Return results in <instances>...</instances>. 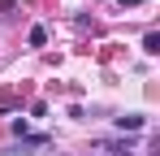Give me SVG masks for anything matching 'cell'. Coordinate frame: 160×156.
<instances>
[{
  "instance_id": "1",
  "label": "cell",
  "mask_w": 160,
  "mask_h": 156,
  "mask_svg": "<svg viewBox=\"0 0 160 156\" xmlns=\"http://www.w3.org/2000/svg\"><path fill=\"white\" fill-rule=\"evenodd\" d=\"M143 52H147V56H156V52H160V35H156V30L143 35Z\"/></svg>"
},
{
  "instance_id": "2",
  "label": "cell",
  "mask_w": 160,
  "mask_h": 156,
  "mask_svg": "<svg viewBox=\"0 0 160 156\" xmlns=\"http://www.w3.org/2000/svg\"><path fill=\"white\" fill-rule=\"evenodd\" d=\"M117 126H121V130H143V117H134V113H130V117H121Z\"/></svg>"
},
{
  "instance_id": "3",
  "label": "cell",
  "mask_w": 160,
  "mask_h": 156,
  "mask_svg": "<svg viewBox=\"0 0 160 156\" xmlns=\"http://www.w3.org/2000/svg\"><path fill=\"white\" fill-rule=\"evenodd\" d=\"M43 39H48V30H43V26H30V44H35V48H43Z\"/></svg>"
}]
</instances>
